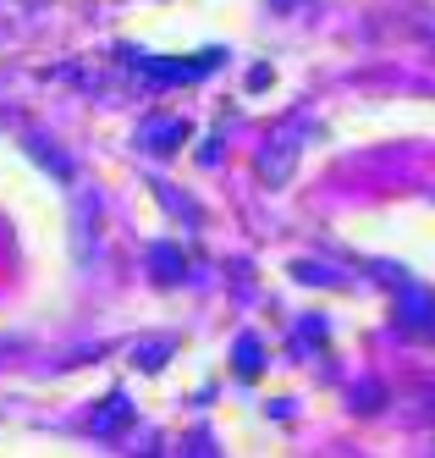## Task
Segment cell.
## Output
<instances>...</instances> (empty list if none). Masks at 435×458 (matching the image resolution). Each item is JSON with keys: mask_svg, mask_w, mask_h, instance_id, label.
<instances>
[{"mask_svg": "<svg viewBox=\"0 0 435 458\" xmlns=\"http://www.w3.org/2000/svg\"><path fill=\"white\" fill-rule=\"evenodd\" d=\"M403 326H408V332H430L435 337V299H430V293H403Z\"/></svg>", "mask_w": 435, "mask_h": 458, "instance_id": "cell-1", "label": "cell"}]
</instances>
